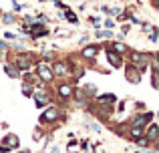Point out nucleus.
Instances as JSON below:
<instances>
[{"label": "nucleus", "instance_id": "obj_11", "mask_svg": "<svg viewBox=\"0 0 159 153\" xmlns=\"http://www.w3.org/2000/svg\"><path fill=\"white\" fill-rule=\"evenodd\" d=\"M52 75L54 77H66V75H69V65H66V63H61V61H58V63H54L52 65Z\"/></svg>", "mask_w": 159, "mask_h": 153}, {"label": "nucleus", "instance_id": "obj_16", "mask_svg": "<svg viewBox=\"0 0 159 153\" xmlns=\"http://www.w3.org/2000/svg\"><path fill=\"white\" fill-rule=\"evenodd\" d=\"M83 93H85L89 99H91V97H95V95H97V85H87L85 89H83Z\"/></svg>", "mask_w": 159, "mask_h": 153}, {"label": "nucleus", "instance_id": "obj_23", "mask_svg": "<svg viewBox=\"0 0 159 153\" xmlns=\"http://www.w3.org/2000/svg\"><path fill=\"white\" fill-rule=\"evenodd\" d=\"M137 145H141V147H147V145H149V141H147L145 137H143V139L139 137V139H137Z\"/></svg>", "mask_w": 159, "mask_h": 153}, {"label": "nucleus", "instance_id": "obj_3", "mask_svg": "<svg viewBox=\"0 0 159 153\" xmlns=\"http://www.w3.org/2000/svg\"><path fill=\"white\" fill-rule=\"evenodd\" d=\"M125 79H127L129 83H133V85H139L141 79H143V71H139L137 67H133V65L129 63L127 69H125Z\"/></svg>", "mask_w": 159, "mask_h": 153}, {"label": "nucleus", "instance_id": "obj_9", "mask_svg": "<svg viewBox=\"0 0 159 153\" xmlns=\"http://www.w3.org/2000/svg\"><path fill=\"white\" fill-rule=\"evenodd\" d=\"M97 55H99V47H97V44H87V47L81 51V56H83L85 61L97 59Z\"/></svg>", "mask_w": 159, "mask_h": 153}, {"label": "nucleus", "instance_id": "obj_12", "mask_svg": "<svg viewBox=\"0 0 159 153\" xmlns=\"http://www.w3.org/2000/svg\"><path fill=\"white\" fill-rule=\"evenodd\" d=\"M57 93H58V97L69 99V97H73V87H70L69 83H61V85L57 87Z\"/></svg>", "mask_w": 159, "mask_h": 153}, {"label": "nucleus", "instance_id": "obj_7", "mask_svg": "<svg viewBox=\"0 0 159 153\" xmlns=\"http://www.w3.org/2000/svg\"><path fill=\"white\" fill-rule=\"evenodd\" d=\"M157 135H159V127H157V123H149L147 129H143V137L147 139L149 143L157 141Z\"/></svg>", "mask_w": 159, "mask_h": 153}, {"label": "nucleus", "instance_id": "obj_28", "mask_svg": "<svg viewBox=\"0 0 159 153\" xmlns=\"http://www.w3.org/2000/svg\"><path fill=\"white\" fill-rule=\"evenodd\" d=\"M43 56H44V61H51V59H52V56H54V55H52V52H44V55H43Z\"/></svg>", "mask_w": 159, "mask_h": 153}, {"label": "nucleus", "instance_id": "obj_18", "mask_svg": "<svg viewBox=\"0 0 159 153\" xmlns=\"http://www.w3.org/2000/svg\"><path fill=\"white\" fill-rule=\"evenodd\" d=\"M0 18H2V22H4V24H12V22H14V12H8V14H2Z\"/></svg>", "mask_w": 159, "mask_h": 153}, {"label": "nucleus", "instance_id": "obj_24", "mask_svg": "<svg viewBox=\"0 0 159 153\" xmlns=\"http://www.w3.org/2000/svg\"><path fill=\"white\" fill-rule=\"evenodd\" d=\"M91 22H93V26H95V28H99V26H101V20H99L97 16H93V18H91Z\"/></svg>", "mask_w": 159, "mask_h": 153}, {"label": "nucleus", "instance_id": "obj_13", "mask_svg": "<svg viewBox=\"0 0 159 153\" xmlns=\"http://www.w3.org/2000/svg\"><path fill=\"white\" fill-rule=\"evenodd\" d=\"M2 145H6L8 149H14V147H18V135H14V133H8L6 137H4Z\"/></svg>", "mask_w": 159, "mask_h": 153}, {"label": "nucleus", "instance_id": "obj_21", "mask_svg": "<svg viewBox=\"0 0 159 153\" xmlns=\"http://www.w3.org/2000/svg\"><path fill=\"white\" fill-rule=\"evenodd\" d=\"M32 91H34V89H32V87H28V85L22 87V95H24V97H32Z\"/></svg>", "mask_w": 159, "mask_h": 153}, {"label": "nucleus", "instance_id": "obj_22", "mask_svg": "<svg viewBox=\"0 0 159 153\" xmlns=\"http://www.w3.org/2000/svg\"><path fill=\"white\" fill-rule=\"evenodd\" d=\"M103 26H105L107 30H113V26H115V20H113V18H107L105 22H103Z\"/></svg>", "mask_w": 159, "mask_h": 153}, {"label": "nucleus", "instance_id": "obj_29", "mask_svg": "<svg viewBox=\"0 0 159 153\" xmlns=\"http://www.w3.org/2000/svg\"><path fill=\"white\" fill-rule=\"evenodd\" d=\"M20 153H30V151H28V149H22V151H20Z\"/></svg>", "mask_w": 159, "mask_h": 153}, {"label": "nucleus", "instance_id": "obj_5", "mask_svg": "<svg viewBox=\"0 0 159 153\" xmlns=\"http://www.w3.org/2000/svg\"><path fill=\"white\" fill-rule=\"evenodd\" d=\"M58 117H61V111L57 109V107H47V111H44L43 115H40V123L43 125H47V123H54V121H58Z\"/></svg>", "mask_w": 159, "mask_h": 153}, {"label": "nucleus", "instance_id": "obj_25", "mask_svg": "<svg viewBox=\"0 0 159 153\" xmlns=\"http://www.w3.org/2000/svg\"><path fill=\"white\" fill-rule=\"evenodd\" d=\"M20 10H22V6L18 2H12V12H20Z\"/></svg>", "mask_w": 159, "mask_h": 153}, {"label": "nucleus", "instance_id": "obj_2", "mask_svg": "<svg viewBox=\"0 0 159 153\" xmlns=\"http://www.w3.org/2000/svg\"><path fill=\"white\" fill-rule=\"evenodd\" d=\"M34 63H36V56L30 55V52H22V55L14 56V67L18 69V71H28Z\"/></svg>", "mask_w": 159, "mask_h": 153}, {"label": "nucleus", "instance_id": "obj_27", "mask_svg": "<svg viewBox=\"0 0 159 153\" xmlns=\"http://www.w3.org/2000/svg\"><path fill=\"white\" fill-rule=\"evenodd\" d=\"M135 107H137V111H141V109L145 111V103H141V101H139V103H135Z\"/></svg>", "mask_w": 159, "mask_h": 153}, {"label": "nucleus", "instance_id": "obj_31", "mask_svg": "<svg viewBox=\"0 0 159 153\" xmlns=\"http://www.w3.org/2000/svg\"><path fill=\"white\" fill-rule=\"evenodd\" d=\"M0 16H2V12H0Z\"/></svg>", "mask_w": 159, "mask_h": 153}, {"label": "nucleus", "instance_id": "obj_8", "mask_svg": "<svg viewBox=\"0 0 159 153\" xmlns=\"http://www.w3.org/2000/svg\"><path fill=\"white\" fill-rule=\"evenodd\" d=\"M97 103H99V107H105V109L111 107L113 109V103H117V97L113 93H105V95H99L97 97Z\"/></svg>", "mask_w": 159, "mask_h": 153}, {"label": "nucleus", "instance_id": "obj_19", "mask_svg": "<svg viewBox=\"0 0 159 153\" xmlns=\"http://www.w3.org/2000/svg\"><path fill=\"white\" fill-rule=\"evenodd\" d=\"M95 36L97 38H113V32L111 30H99V32H95Z\"/></svg>", "mask_w": 159, "mask_h": 153}, {"label": "nucleus", "instance_id": "obj_1", "mask_svg": "<svg viewBox=\"0 0 159 153\" xmlns=\"http://www.w3.org/2000/svg\"><path fill=\"white\" fill-rule=\"evenodd\" d=\"M129 55H131V56H129V63H131L133 67H137L139 71H145V69H147V65H149V59H151V56H149L147 52L131 51Z\"/></svg>", "mask_w": 159, "mask_h": 153}, {"label": "nucleus", "instance_id": "obj_20", "mask_svg": "<svg viewBox=\"0 0 159 153\" xmlns=\"http://www.w3.org/2000/svg\"><path fill=\"white\" fill-rule=\"evenodd\" d=\"M141 135H143V127H131V137L139 139Z\"/></svg>", "mask_w": 159, "mask_h": 153}, {"label": "nucleus", "instance_id": "obj_15", "mask_svg": "<svg viewBox=\"0 0 159 153\" xmlns=\"http://www.w3.org/2000/svg\"><path fill=\"white\" fill-rule=\"evenodd\" d=\"M4 71H6V75L10 77V79H20V71L14 67V65L6 63V65H4Z\"/></svg>", "mask_w": 159, "mask_h": 153}, {"label": "nucleus", "instance_id": "obj_4", "mask_svg": "<svg viewBox=\"0 0 159 153\" xmlns=\"http://www.w3.org/2000/svg\"><path fill=\"white\" fill-rule=\"evenodd\" d=\"M36 71H39V77L43 79V81H47V83H51L54 75H52V67L47 63V61H40V63H36Z\"/></svg>", "mask_w": 159, "mask_h": 153}, {"label": "nucleus", "instance_id": "obj_17", "mask_svg": "<svg viewBox=\"0 0 159 153\" xmlns=\"http://www.w3.org/2000/svg\"><path fill=\"white\" fill-rule=\"evenodd\" d=\"M62 16H65V18L69 20V22H73V24H77V22H79L77 14H75V12H70V8H66V10H65V14H62Z\"/></svg>", "mask_w": 159, "mask_h": 153}, {"label": "nucleus", "instance_id": "obj_26", "mask_svg": "<svg viewBox=\"0 0 159 153\" xmlns=\"http://www.w3.org/2000/svg\"><path fill=\"white\" fill-rule=\"evenodd\" d=\"M4 36H6L8 40H16V34H14V32H6V34H4Z\"/></svg>", "mask_w": 159, "mask_h": 153}, {"label": "nucleus", "instance_id": "obj_14", "mask_svg": "<svg viewBox=\"0 0 159 153\" xmlns=\"http://www.w3.org/2000/svg\"><path fill=\"white\" fill-rule=\"evenodd\" d=\"M111 51L117 52V55H127L129 48H127V44H123V43H119V40H115V43H111Z\"/></svg>", "mask_w": 159, "mask_h": 153}, {"label": "nucleus", "instance_id": "obj_10", "mask_svg": "<svg viewBox=\"0 0 159 153\" xmlns=\"http://www.w3.org/2000/svg\"><path fill=\"white\" fill-rule=\"evenodd\" d=\"M107 63L111 65V69H119V67H123V59H121V55L113 52L111 48L107 51Z\"/></svg>", "mask_w": 159, "mask_h": 153}, {"label": "nucleus", "instance_id": "obj_6", "mask_svg": "<svg viewBox=\"0 0 159 153\" xmlns=\"http://www.w3.org/2000/svg\"><path fill=\"white\" fill-rule=\"evenodd\" d=\"M32 97H34V103L39 109H44L48 105V95L44 89H39V91H32Z\"/></svg>", "mask_w": 159, "mask_h": 153}, {"label": "nucleus", "instance_id": "obj_30", "mask_svg": "<svg viewBox=\"0 0 159 153\" xmlns=\"http://www.w3.org/2000/svg\"><path fill=\"white\" fill-rule=\"evenodd\" d=\"M0 59H2V52H0Z\"/></svg>", "mask_w": 159, "mask_h": 153}]
</instances>
